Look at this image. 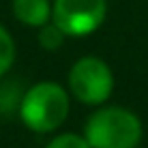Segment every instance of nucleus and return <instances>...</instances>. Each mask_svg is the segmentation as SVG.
<instances>
[{"instance_id":"1","label":"nucleus","mask_w":148,"mask_h":148,"mask_svg":"<svg viewBox=\"0 0 148 148\" xmlns=\"http://www.w3.org/2000/svg\"><path fill=\"white\" fill-rule=\"evenodd\" d=\"M71 95L67 86L54 79H41L28 86L19 103L17 118L32 133H56L71 114Z\"/></svg>"},{"instance_id":"2","label":"nucleus","mask_w":148,"mask_h":148,"mask_svg":"<svg viewBox=\"0 0 148 148\" xmlns=\"http://www.w3.org/2000/svg\"><path fill=\"white\" fill-rule=\"evenodd\" d=\"M82 133L90 148H137L144 137V125L133 110L105 103L90 112Z\"/></svg>"},{"instance_id":"3","label":"nucleus","mask_w":148,"mask_h":148,"mask_svg":"<svg viewBox=\"0 0 148 148\" xmlns=\"http://www.w3.org/2000/svg\"><path fill=\"white\" fill-rule=\"evenodd\" d=\"M116 77L114 71L99 56H79L69 67L67 73V90L71 99L86 108H99L110 101L114 95Z\"/></svg>"},{"instance_id":"4","label":"nucleus","mask_w":148,"mask_h":148,"mask_svg":"<svg viewBox=\"0 0 148 148\" xmlns=\"http://www.w3.org/2000/svg\"><path fill=\"white\" fill-rule=\"evenodd\" d=\"M108 9V0H52V22L69 39H84L105 24Z\"/></svg>"},{"instance_id":"5","label":"nucleus","mask_w":148,"mask_h":148,"mask_svg":"<svg viewBox=\"0 0 148 148\" xmlns=\"http://www.w3.org/2000/svg\"><path fill=\"white\" fill-rule=\"evenodd\" d=\"M11 15L17 24L39 30L52 22V0H11Z\"/></svg>"},{"instance_id":"6","label":"nucleus","mask_w":148,"mask_h":148,"mask_svg":"<svg viewBox=\"0 0 148 148\" xmlns=\"http://www.w3.org/2000/svg\"><path fill=\"white\" fill-rule=\"evenodd\" d=\"M28 86L22 84V79L17 77H2L0 79V114L4 118H11V116H17L19 112V103L24 99V92H26Z\"/></svg>"},{"instance_id":"7","label":"nucleus","mask_w":148,"mask_h":148,"mask_svg":"<svg viewBox=\"0 0 148 148\" xmlns=\"http://www.w3.org/2000/svg\"><path fill=\"white\" fill-rule=\"evenodd\" d=\"M15 58H17V45L15 39L4 24H0V79L11 73Z\"/></svg>"},{"instance_id":"8","label":"nucleus","mask_w":148,"mask_h":148,"mask_svg":"<svg viewBox=\"0 0 148 148\" xmlns=\"http://www.w3.org/2000/svg\"><path fill=\"white\" fill-rule=\"evenodd\" d=\"M69 37L62 32L54 22H47L45 26H41L37 30V41H39V47L45 49V52H58L60 47L64 45V41Z\"/></svg>"},{"instance_id":"9","label":"nucleus","mask_w":148,"mask_h":148,"mask_svg":"<svg viewBox=\"0 0 148 148\" xmlns=\"http://www.w3.org/2000/svg\"><path fill=\"white\" fill-rule=\"evenodd\" d=\"M45 148H90L88 140L84 133H75V131H60L54 137H49V142Z\"/></svg>"},{"instance_id":"10","label":"nucleus","mask_w":148,"mask_h":148,"mask_svg":"<svg viewBox=\"0 0 148 148\" xmlns=\"http://www.w3.org/2000/svg\"><path fill=\"white\" fill-rule=\"evenodd\" d=\"M137 148H144V146H137Z\"/></svg>"},{"instance_id":"11","label":"nucleus","mask_w":148,"mask_h":148,"mask_svg":"<svg viewBox=\"0 0 148 148\" xmlns=\"http://www.w3.org/2000/svg\"><path fill=\"white\" fill-rule=\"evenodd\" d=\"M0 118H2V114H0Z\"/></svg>"}]
</instances>
